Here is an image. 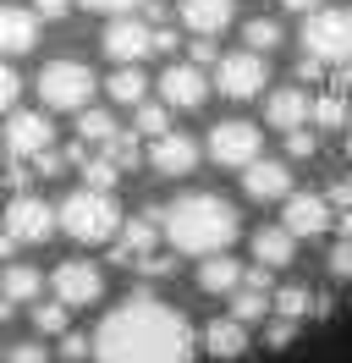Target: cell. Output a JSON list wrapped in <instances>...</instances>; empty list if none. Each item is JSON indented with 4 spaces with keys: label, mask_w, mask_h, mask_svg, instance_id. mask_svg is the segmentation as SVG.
<instances>
[{
    "label": "cell",
    "mask_w": 352,
    "mask_h": 363,
    "mask_svg": "<svg viewBox=\"0 0 352 363\" xmlns=\"http://www.w3.org/2000/svg\"><path fill=\"white\" fill-rule=\"evenodd\" d=\"M77 133H83V149L88 143H110L116 121H110V111H77Z\"/></svg>",
    "instance_id": "cell-29"
},
{
    "label": "cell",
    "mask_w": 352,
    "mask_h": 363,
    "mask_svg": "<svg viewBox=\"0 0 352 363\" xmlns=\"http://www.w3.org/2000/svg\"><path fill=\"white\" fill-rule=\"evenodd\" d=\"M270 314V292H253V286H237L231 292V314L226 319H237V325H253V319Z\"/></svg>",
    "instance_id": "cell-25"
},
{
    "label": "cell",
    "mask_w": 352,
    "mask_h": 363,
    "mask_svg": "<svg viewBox=\"0 0 352 363\" xmlns=\"http://www.w3.org/2000/svg\"><path fill=\"white\" fill-rule=\"evenodd\" d=\"M347 199H352V187H347V182H336V187H330V199H325V204H336V209H341V204H347Z\"/></svg>",
    "instance_id": "cell-45"
},
{
    "label": "cell",
    "mask_w": 352,
    "mask_h": 363,
    "mask_svg": "<svg viewBox=\"0 0 352 363\" xmlns=\"http://www.w3.org/2000/svg\"><path fill=\"white\" fill-rule=\"evenodd\" d=\"M160 237L176 253H198V259H215L242 237V215L220 193H187L171 209H160Z\"/></svg>",
    "instance_id": "cell-2"
},
{
    "label": "cell",
    "mask_w": 352,
    "mask_h": 363,
    "mask_svg": "<svg viewBox=\"0 0 352 363\" xmlns=\"http://www.w3.org/2000/svg\"><path fill=\"white\" fill-rule=\"evenodd\" d=\"M308 121H319V127H341V121H347V105H341V94H325L319 105H308Z\"/></svg>",
    "instance_id": "cell-31"
},
{
    "label": "cell",
    "mask_w": 352,
    "mask_h": 363,
    "mask_svg": "<svg viewBox=\"0 0 352 363\" xmlns=\"http://www.w3.org/2000/svg\"><path fill=\"white\" fill-rule=\"evenodd\" d=\"M270 308H275V319H297L303 314H314V297H308V286H281V292L270 297Z\"/></svg>",
    "instance_id": "cell-26"
},
{
    "label": "cell",
    "mask_w": 352,
    "mask_h": 363,
    "mask_svg": "<svg viewBox=\"0 0 352 363\" xmlns=\"http://www.w3.org/2000/svg\"><path fill=\"white\" fill-rule=\"evenodd\" d=\"M160 94H165V105H176V111H198V105L209 99V77L198 67H165Z\"/></svg>",
    "instance_id": "cell-14"
},
{
    "label": "cell",
    "mask_w": 352,
    "mask_h": 363,
    "mask_svg": "<svg viewBox=\"0 0 352 363\" xmlns=\"http://www.w3.org/2000/svg\"><path fill=\"white\" fill-rule=\"evenodd\" d=\"M61 358H66V363H83V358H88V336H77V330H61Z\"/></svg>",
    "instance_id": "cell-37"
},
{
    "label": "cell",
    "mask_w": 352,
    "mask_h": 363,
    "mask_svg": "<svg viewBox=\"0 0 352 363\" xmlns=\"http://www.w3.org/2000/svg\"><path fill=\"white\" fill-rule=\"evenodd\" d=\"M33 45H39V23L17 6H0V55H28Z\"/></svg>",
    "instance_id": "cell-19"
},
{
    "label": "cell",
    "mask_w": 352,
    "mask_h": 363,
    "mask_svg": "<svg viewBox=\"0 0 352 363\" xmlns=\"http://www.w3.org/2000/svg\"><path fill=\"white\" fill-rule=\"evenodd\" d=\"M6 237H11V242H44V237H50V231H55V209L44 204L39 193H17V199H11V209H6Z\"/></svg>",
    "instance_id": "cell-8"
},
{
    "label": "cell",
    "mask_w": 352,
    "mask_h": 363,
    "mask_svg": "<svg viewBox=\"0 0 352 363\" xmlns=\"http://www.w3.org/2000/svg\"><path fill=\"white\" fill-rule=\"evenodd\" d=\"M286 11H297V17H308V11H319V0H281Z\"/></svg>",
    "instance_id": "cell-46"
},
{
    "label": "cell",
    "mask_w": 352,
    "mask_h": 363,
    "mask_svg": "<svg viewBox=\"0 0 352 363\" xmlns=\"http://www.w3.org/2000/svg\"><path fill=\"white\" fill-rule=\"evenodd\" d=\"M99 89L94 83V72L83 61H50L39 72V99L44 111H88V94Z\"/></svg>",
    "instance_id": "cell-5"
},
{
    "label": "cell",
    "mask_w": 352,
    "mask_h": 363,
    "mask_svg": "<svg viewBox=\"0 0 352 363\" xmlns=\"http://www.w3.org/2000/svg\"><path fill=\"white\" fill-rule=\"evenodd\" d=\"M264 83H270L264 55L237 50V55H220V61H215V89L226 94V99H253V94H264Z\"/></svg>",
    "instance_id": "cell-7"
},
{
    "label": "cell",
    "mask_w": 352,
    "mask_h": 363,
    "mask_svg": "<svg viewBox=\"0 0 352 363\" xmlns=\"http://www.w3.org/2000/svg\"><path fill=\"white\" fill-rule=\"evenodd\" d=\"M99 160H105L110 171L121 177V171H132V165H138L143 155H138V138H132V133H116V138L105 143V155H99Z\"/></svg>",
    "instance_id": "cell-27"
},
{
    "label": "cell",
    "mask_w": 352,
    "mask_h": 363,
    "mask_svg": "<svg viewBox=\"0 0 352 363\" xmlns=\"http://www.w3.org/2000/svg\"><path fill=\"white\" fill-rule=\"evenodd\" d=\"M198 286H204V292H226V297H231V292H237V286H242V264H237V259H226V253H215V259H204V264H198Z\"/></svg>",
    "instance_id": "cell-22"
},
{
    "label": "cell",
    "mask_w": 352,
    "mask_h": 363,
    "mask_svg": "<svg viewBox=\"0 0 352 363\" xmlns=\"http://www.w3.org/2000/svg\"><path fill=\"white\" fill-rule=\"evenodd\" d=\"M187 50H193V61H187V67H198V72H204V67H215V61H220L215 39H193V45H187Z\"/></svg>",
    "instance_id": "cell-38"
},
{
    "label": "cell",
    "mask_w": 352,
    "mask_h": 363,
    "mask_svg": "<svg viewBox=\"0 0 352 363\" xmlns=\"http://www.w3.org/2000/svg\"><path fill=\"white\" fill-rule=\"evenodd\" d=\"M242 39H248V55H270V50L281 45V23H270V17H253V23L242 28Z\"/></svg>",
    "instance_id": "cell-28"
},
{
    "label": "cell",
    "mask_w": 352,
    "mask_h": 363,
    "mask_svg": "<svg viewBox=\"0 0 352 363\" xmlns=\"http://www.w3.org/2000/svg\"><path fill=\"white\" fill-rule=\"evenodd\" d=\"M248 177H242V187H248V199H286L292 193V171H286L281 160H253V165H242Z\"/></svg>",
    "instance_id": "cell-18"
},
{
    "label": "cell",
    "mask_w": 352,
    "mask_h": 363,
    "mask_svg": "<svg viewBox=\"0 0 352 363\" xmlns=\"http://www.w3.org/2000/svg\"><path fill=\"white\" fill-rule=\"evenodd\" d=\"M66 11H72V0H33V11H28V17H33V23H39V17H44V23H61Z\"/></svg>",
    "instance_id": "cell-35"
},
{
    "label": "cell",
    "mask_w": 352,
    "mask_h": 363,
    "mask_svg": "<svg viewBox=\"0 0 352 363\" xmlns=\"http://www.w3.org/2000/svg\"><path fill=\"white\" fill-rule=\"evenodd\" d=\"M61 165H66V160L55 155V149H44V155H33V171H39V177H55Z\"/></svg>",
    "instance_id": "cell-42"
},
{
    "label": "cell",
    "mask_w": 352,
    "mask_h": 363,
    "mask_svg": "<svg viewBox=\"0 0 352 363\" xmlns=\"http://www.w3.org/2000/svg\"><path fill=\"white\" fill-rule=\"evenodd\" d=\"M17 94H22V83H17V72L0 61V111H11L17 105Z\"/></svg>",
    "instance_id": "cell-36"
},
{
    "label": "cell",
    "mask_w": 352,
    "mask_h": 363,
    "mask_svg": "<svg viewBox=\"0 0 352 363\" xmlns=\"http://www.w3.org/2000/svg\"><path fill=\"white\" fill-rule=\"evenodd\" d=\"M11 253H17V242H11L6 231H0V259H11Z\"/></svg>",
    "instance_id": "cell-47"
},
{
    "label": "cell",
    "mask_w": 352,
    "mask_h": 363,
    "mask_svg": "<svg viewBox=\"0 0 352 363\" xmlns=\"http://www.w3.org/2000/svg\"><path fill=\"white\" fill-rule=\"evenodd\" d=\"M149 160H154V171H160V177H187V171L198 165V143L187 133H160Z\"/></svg>",
    "instance_id": "cell-15"
},
{
    "label": "cell",
    "mask_w": 352,
    "mask_h": 363,
    "mask_svg": "<svg viewBox=\"0 0 352 363\" xmlns=\"http://www.w3.org/2000/svg\"><path fill=\"white\" fill-rule=\"evenodd\" d=\"M105 89H110V99H116V105H143V94H149V77H143L138 67H116Z\"/></svg>",
    "instance_id": "cell-24"
},
{
    "label": "cell",
    "mask_w": 352,
    "mask_h": 363,
    "mask_svg": "<svg viewBox=\"0 0 352 363\" xmlns=\"http://www.w3.org/2000/svg\"><path fill=\"white\" fill-rule=\"evenodd\" d=\"M292 253H297V242H292L281 226H259L253 231V259H259V270H286Z\"/></svg>",
    "instance_id": "cell-20"
},
{
    "label": "cell",
    "mask_w": 352,
    "mask_h": 363,
    "mask_svg": "<svg viewBox=\"0 0 352 363\" xmlns=\"http://www.w3.org/2000/svg\"><path fill=\"white\" fill-rule=\"evenodd\" d=\"M17 314V308H11V303H6V297H0V325H6V319Z\"/></svg>",
    "instance_id": "cell-48"
},
{
    "label": "cell",
    "mask_w": 352,
    "mask_h": 363,
    "mask_svg": "<svg viewBox=\"0 0 352 363\" xmlns=\"http://www.w3.org/2000/svg\"><path fill=\"white\" fill-rule=\"evenodd\" d=\"M83 187L88 193H110V187H116V171H110L105 160H83Z\"/></svg>",
    "instance_id": "cell-33"
},
{
    "label": "cell",
    "mask_w": 352,
    "mask_h": 363,
    "mask_svg": "<svg viewBox=\"0 0 352 363\" xmlns=\"http://www.w3.org/2000/svg\"><path fill=\"white\" fill-rule=\"evenodd\" d=\"M72 6H88V11H110V17H132L143 0H72Z\"/></svg>",
    "instance_id": "cell-34"
},
{
    "label": "cell",
    "mask_w": 352,
    "mask_h": 363,
    "mask_svg": "<svg viewBox=\"0 0 352 363\" xmlns=\"http://www.w3.org/2000/svg\"><path fill=\"white\" fill-rule=\"evenodd\" d=\"M231 17H237V0H182V23L193 28L198 39H215Z\"/></svg>",
    "instance_id": "cell-17"
},
{
    "label": "cell",
    "mask_w": 352,
    "mask_h": 363,
    "mask_svg": "<svg viewBox=\"0 0 352 363\" xmlns=\"http://www.w3.org/2000/svg\"><path fill=\"white\" fill-rule=\"evenodd\" d=\"M160 242V209H143V215H132L127 226H121V242L110 248L116 264H132V259H149V248Z\"/></svg>",
    "instance_id": "cell-13"
},
{
    "label": "cell",
    "mask_w": 352,
    "mask_h": 363,
    "mask_svg": "<svg viewBox=\"0 0 352 363\" xmlns=\"http://www.w3.org/2000/svg\"><path fill=\"white\" fill-rule=\"evenodd\" d=\"M50 286H55V303L72 314V308H88V303L105 297V270L88 264V259H66V264H55Z\"/></svg>",
    "instance_id": "cell-6"
},
{
    "label": "cell",
    "mask_w": 352,
    "mask_h": 363,
    "mask_svg": "<svg viewBox=\"0 0 352 363\" xmlns=\"http://www.w3.org/2000/svg\"><path fill=\"white\" fill-rule=\"evenodd\" d=\"M303 55H314L319 67H347L352 55V17L336 6H319L303 17Z\"/></svg>",
    "instance_id": "cell-4"
},
{
    "label": "cell",
    "mask_w": 352,
    "mask_h": 363,
    "mask_svg": "<svg viewBox=\"0 0 352 363\" xmlns=\"http://www.w3.org/2000/svg\"><path fill=\"white\" fill-rule=\"evenodd\" d=\"M138 133H149V138H160V133H171V116H165V105H138Z\"/></svg>",
    "instance_id": "cell-32"
},
{
    "label": "cell",
    "mask_w": 352,
    "mask_h": 363,
    "mask_svg": "<svg viewBox=\"0 0 352 363\" xmlns=\"http://www.w3.org/2000/svg\"><path fill=\"white\" fill-rule=\"evenodd\" d=\"M39 286H44V275L33 270V264H11L6 270V281H0V292H6V303L17 308V303H33L39 297Z\"/></svg>",
    "instance_id": "cell-23"
},
{
    "label": "cell",
    "mask_w": 352,
    "mask_h": 363,
    "mask_svg": "<svg viewBox=\"0 0 352 363\" xmlns=\"http://www.w3.org/2000/svg\"><path fill=\"white\" fill-rule=\"evenodd\" d=\"M286 149H292V155L303 160V155H314V149H319V138L308 133V127H297V133H286Z\"/></svg>",
    "instance_id": "cell-40"
},
{
    "label": "cell",
    "mask_w": 352,
    "mask_h": 363,
    "mask_svg": "<svg viewBox=\"0 0 352 363\" xmlns=\"http://www.w3.org/2000/svg\"><path fill=\"white\" fill-rule=\"evenodd\" d=\"M314 77H325V67H319L314 55H303V61H297V83H314Z\"/></svg>",
    "instance_id": "cell-44"
},
{
    "label": "cell",
    "mask_w": 352,
    "mask_h": 363,
    "mask_svg": "<svg viewBox=\"0 0 352 363\" xmlns=\"http://www.w3.org/2000/svg\"><path fill=\"white\" fill-rule=\"evenodd\" d=\"M204 347H209V358H242V352H248V325L215 319V325L204 330Z\"/></svg>",
    "instance_id": "cell-21"
},
{
    "label": "cell",
    "mask_w": 352,
    "mask_h": 363,
    "mask_svg": "<svg viewBox=\"0 0 352 363\" xmlns=\"http://www.w3.org/2000/svg\"><path fill=\"white\" fill-rule=\"evenodd\" d=\"M264 121L275 127V133H297L308 127V94L303 89H275L264 99Z\"/></svg>",
    "instance_id": "cell-16"
},
{
    "label": "cell",
    "mask_w": 352,
    "mask_h": 363,
    "mask_svg": "<svg viewBox=\"0 0 352 363\" xmlns=\"http://www.w3.org/2000/svg\"><path fill=\"white\" fill-rule=\"evenodd\" d=\"M50 138H55V127H50V116H44V111H17L11 121H6V149H11V160L44 155Z\"/></svg>",
    "instance_id": "cell-10"
},
{
    "label": "cell",
    "mask_w": 352,
    "mask_h": 363,
    "mask_svg": "<svg viewBox=\"0 0 352 363\" xmlns=\"http://www.w3.org/2000/svg\"><path fill=\"white\" fill-rule=\"evenodd\" d=\"M94 363H193L198 336L187 314L149 292H132L94 330Z\"/></svg>",
    "instance_id": "cell-1"
},
{
    "label": "cell",
    "mask_w": 352,
    "mask_h": 363,
    "mask_svg": "<svg viewBox=\"0 0 352 363\" xmlns=\"http://www.w3.org/2000/svg\"><path fill=\"white\" fill-rule=\"evenodd\" d=\"M6 363H50V352H44L39 341H22V347H11V352H6Z\"/></svg>",
    "instance_id": "cell-39"
},
{
    "label": "cell",
    "mask_w": 352,
    "mask_h": 363,
    "mask_svg": "<svg viewBox=\"0 0 352 363\" xmlns=\"http://www.w3.org/2000/svg\"><path fill=\"white\" fill-rule=\"evenodd\" d=\"M292 336H297V325H292V319H270V330H264V341H270V347H286Z\"/></svg>",
    "instance_id": "cell-41"
},
{
    "label": "cell",
    "mask_w": 352,
    "mask_h": 363,
    "mask_svg": "<svg viewBox=\"0 0 352 363\" xmlns=\"http://www.w3.org/2000/svg\"><path fill=\"white\" fill-rule=\"evenodd\" d=\"M209 160L215 165H253L259 160V127L253 121H220V127H209Z\"/></svg>",
    "instance_id": "cell-9"
},
{
    "label": "cell",
    "mask_w": 352,
    "mask_h": 363,
    "mask_svg": "<svg viewBox=\"0 0 352 363\" xmlns=\"http://www.w3.org/2000/svg\"><path fill=\"white\" fill-rule=\"evenodd\" d=\"M55 226H61L72 242H88V248H94V242H110V237L121 231V209H116L110 193H88V187H77V193L55 209Z\"/></svg>",
    "instance_id": "cell-3"
},
{
    "label": "cell",
    "mask_w": 352,
    "mask_h": 363,
    "mask_svg": "<svg viewBox=\"0 0 352 363\" xmlns=\"http://www.w3.org/2000/svg\"><path fill=\"white\" fill-rule=\"evenodd\" d=\"M33 330H39V336H61V330H66V308L55 303V297L33 308Z\"/></svg>",
    "instance_id": "cell-30"
},
{
    "label": "cell",
    "mask_w": 352,
    "mask_h": 363,
    "mask_svg": "<svg viewBox=\"0 0 352 363\" xmlns=\"http://www.w3.org/2000/svg\"><path fill=\"white\" fill-rule=\"evenodd\" d=\"M105 55L116 67H138L143 55H149V28L138 23V17H110L105 28Z\"/></svg>",
    "instance_id": "cell-11"
},
{
    "label": "cell",
    "mask_w": 352,
    "mask_h": 363,
    "mask_svg": "<svg viewBox=\"0 0 352 363\" xmlns=\"http://www.w3.org/2000/svg\"><path fill=\"white\" fill-rule=\"evenodd\" d=\"M330 226V204L314 199V193H286V215H281V231L297 242V237H319Z\"/></svg>",
    "instance_id": "cell-12"
},
{
    "label": "cell",
    "mask_w": 352,
    "mask_h": 363,
    "mask_svg": "<svg viewBox=\"0 0 352 363\" xmlns=\"http://www.w3.org/2000/svg\"><path fill=\"white\" fill-rule=\"evenodd\" d=\"M352 270V248L347 242H336V253H330V275H347Z\"/></svg>",
    "instance_id": "cell-43"
}]
</instances>
